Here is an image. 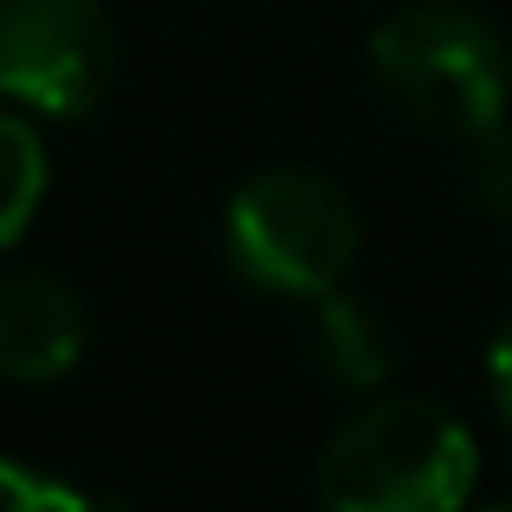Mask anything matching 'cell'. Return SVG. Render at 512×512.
<instances>
[{
    "label": "cell",
    "mask_w": 512,
    "mask_h": 512,
    "mask_svg": "<svg viewBox=\"0 0 512 512\" xmlns=\"http://www.w3.org/2000/svg\"><path fill=\"white\" fill-rule=\"evenodd\" d=\"M370 72L409 124L474 143L506 124L512 39L461 0H415L370 33Z\"/></svg>",
    "instance_id": "obj_1"
},
{
    "label": "cell",
    "mask_w": 512,
    "mask_h": 512,
    "mask_svg": "<svg viewBox=\"0 0 512 512\" xmlns=\"http://www.w3.org/2000/svg\"><path fill=\"white\" fill-rule=\"evenodd\" d=\"M480 448L435 402H370L318 454L331 512H454L474 493Z\"/></svg>",
    "instance_id": "obj_2"
},
{
    "label": "cell",
    "mask_w": 512,
    "mask_h": 512,
    "mask_svg": "<svg viewBox=\"0 0 512 512\" xmlns=\"http://www.w3.org/2000/svg\"><path fill=\"white\" fill-rule=\"evenodd\" d=\"M227 260L266 292L325 299L350 279L363 247L357 201L338 175L318 169H260L227 201Z\"/></svg>",
    "instance_id": "obj_3"
},
{
    "label": "cell",
    "mask_w": 512,
    "mask_h": 512,
    "mask_svg": "<svg viewBox=\"0 0 512 512\" xmlns=\"http://www.w3.org/2000/svg\"><path fill=\"white\" fill-rule=\"evenodd\" d=\"M117 46L104 0H0V98L78 124L111 98Z\"/></svg>",
    "instance_id": "obj_4"
},
{
    "label": "cell",
    "mask_w": 512,
    "mask_h": 512,
    "mask_svg": "<svg viewBox=\"0 0 512 512\" xmlns=\"http://www.w3.org/2000/svg\"><path fill=\"white\" fill-rule=\"evenodd\" d=\"M91 350V312L72 279L13 266L0 273V376L7 383H59Z\"/></svg>",
    "instance_id": "obj_5"
},
{
    "label": "cell",
    "mask_w": 512,
    "mask_h": 512,
    "mask_svg": "<svg viewBox=\"0 0 512 512\" xmlns=\"http://www.w3.org/2000/svg\"><path fill=\"white\" fill-rule=\"evenodd\" d=\"M312 350H318V370L331 376L338 389H376L389 370H396V350H389V331L357 292H325L312 299Z\"/></svg>",
    "instance_id": "obj_6"
},
{
    "label": "cell",
    "mask_w": 512,
    "mask_h": 512,
    "mask_svg": "<svg viewBox=\"0 0 512 512\" xmlns=\"http://www.w3.org/2000/svg\"><path fill=\"white\" fill-rule=\"evenodd\" d=\"M39 201H46V143L20 111L0 104V247L33 227Z\"/></svg>",
    "instance_id": "obj_7"
},
{
    "label": "cell",
    "mask_w": 512,
    "mask_h": 512,
    "mask_svg": "<svg viewBox=\"0 0 512 512\" xmlns=\"http://www.w3.org/2000/svg\"><path fill=\"white\" fill-rule=\"evenodd\" d=\"M78 506H91L78 487L39 474L33 461H13V454H0V512H78Z\"/></svg>",
    "instance_id": "obj_8"
},
{
    "label": "cell",
    "mask_w": 512,
    "mask_h": 512,
    "mask_svg": "<svg viewBox=\"0 0 512 512\" xmlns=\"http://www.w3.org/2000/svg\"><path fill=\"white\" fill-rule=\"evenodd\" d=\"M467 182H474V201L487 214H500V221H512V137H506V124L500 130H487V137H474L467 143Z\"/></svg>",
    "instance_id": "obj_9"
},
{
    "label": "cell",
    "mask_w": 512,
    "mask_h": 512,
    "mask_svg": "<svg viewBox=\"0 0 512 512\" xmlns=\"http://www.w3.org/2000/svg\"><path fill=\"white\" fill-rule=\"evenodd\" d=\"M487 383H493V409L506 415L512 428V318L493 331V350H487Z\"/></svg>",
    "instance_id": "obj_10"
}]
</instances>
